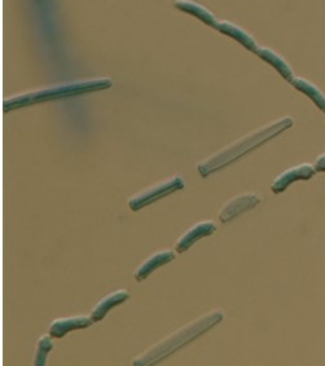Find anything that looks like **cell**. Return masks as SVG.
Wrapping results in <instances>:
<instances>
[{"instance_id":"1","label":"cell","mask_w":325,"mask_h":366,"mask_svg":"<svg viewBox=\"0 0 325 366\" xmlns=\"http://www.w3.org/2000/svg\"><path fill=\"white\" fill-rule=\"evenodd\" d=\"M292 125H293V121L290 118H284V119L276 121L268 126L263 127L262 130H258L250 135L244 137L242 140L233 143L231 145L221 149L218 153L213 154L211 157L202 161L201 163L197 165L199 175L202 178H208L209 175L217 172L218 170L231 165L232 162H235L236 159L242 157L248 152L262 145L263 143L268 141L270 139H273L277 134L283 132Z\"/></svg>"},{"instance_id":"2","label":"cell","mask_w":325,"mask_h":366,"mask_svg":"<svg viewBox=\"0 0 325 366\" xmlns=\"http://www.w3.org/2000/svg\"><path fill=\"white\" fill-rule=\"evenodd\" d=\"M113 85V81L110 78H91V79H79L72 81L66 83L56 84L42 90H35L25 94H16L3 101L4 112L14 110L29 105L39 104L51 100L68 99L79 94H90L96 91L108 90Z\"/></svg>"},{"instance_id":"3","label":"cell","mask_w":325,"mask_h":366,"mask_svg":"<svg viewBox=\"0 0 325 366\" xmlns=\"http://www.w3.org/2000/svg\"><path fill=\"white\" fill-rule=\"evenodd\" d=\"M223 318H224V312L221 309H215L210 314H204L199 320L181 327L174 334L159 342L158 345L149 348L143 355L137 357L132 361V364L137 366L155 365L156 363L165 360L168 356L173 355L181 347L188 345L192 340L199 338V335L206 333L215 325L219 324Z\"/></svg>"},{"instance_id":"4","label":"cell","mask_w":325,"mask_h":366,"mask_svg":"<svg viewBox=\"0 0 325 366\" xmlns=\"http://www.w3.org/2000/svg\"><path fill=\"white\" fill-rule=\"evenodd\" d=\"M184 188H186L184 179L180 175L174 176L132 196L128 201V207L131 211H139V210L144 209L148 205L156 202L158 199H164L166 196H170L171 193Z\"/></svg>"},{"instance_id":"5","label":"cell","mask_w":325,"mask_h":366,"mask_svg":"<svg viewBox=\"0 0 325 366\" xmlns=\"http://www.w3.org/2000/svg\"><path fill=\"white\" fill-rule=\"evenodd\" d=\"M316 172H317L316 168L311 163H302V165L288 168L286 171L282 172L277 178L273 180L271 190L275 194L283 193L284 190L289 188L290 184H293L298 180H310L314 178Z\"/></svg>"},{"instance_id":"6","label":"cell","mask_w":325,"mask_h":366,"mask_svg":"<svg viewBox=\"0 0 325 366\" xmlns=\"http://www.w3.org/2000/svg\"><path fill=\"white\" fill-rule=\"evenodd\" d=\"M259 203H261V197L255 193H244L240 196H236L223 206L219 212V219L224 224L230 223L236 216L242 215V212L255 207Z\"/></svg>"},{"instance_id":"7","label":"cell","mask_w":325,"mask_h":366,"mask_svg":"<svg viewBox=\"0 0 325 366\" xmlns=\"http://www.w3.org/2000/svg\"><path fill=\"white\" fill-rule=\"evenodd\" d=\"M215 230H217V225L214 221H211V220L201 221L199 224L193 225L190 230H187L180 237V240L175 245V252H179V254L187 252L197 241L204 238V237L211 236Z\"/></svg>"},{"instance_id":"8","label":"cell","mask_w":325,"mask_h":366,"mask_svg":"<svg viewBox=\"0 0 325 366\" xmlns=\"http://www.w3.org/2000/svg\"><path fill=\"white\" fill-rule=\"evenodd\" d=\"M92 324H94V321L91 320V317H86V316L57 318L50 325L48 334L51 335L52 338H63V335H66L70 332L87 329Z\"/></svg>"},{"instance_id":"9","label":"cell","mask_w":325,"mask_h":366,"mask_svg":"<svg viewBox=\"0 0 325 366\" xmlns=\"http://www.w3.org/2000/svg\"><path fill=\"white\" fill-rule=\"evenodd\" d=\"M175 252L173 250H164V252H157L155 255H152L150 258H148L146 262L141 263L137 267V271L134 273V277L137 283H141L144 280H147L148 277L157 271L158 268L166 265L168 263L173 262L175 259Z\"/></svg>"},{"instance_id":"10","label":"cell","mask_w":325,"mask_h":366,"mask_svg":"<svg viewBox=\"0 0 325 366\" xmlns=\"http://www.w3.org/2000/svg\"><path fill=\"white\" fill-rule=\"evenodd\" d=\"M130 296L131 295L127 290H117L115 293L106 295L92 308L91 314H90L91 320L94 323L101 321L105 316L110 312V309H113L115 307L119 305V304H124L127 302L130 299Z\"/></svg>"},{"instance_id":"11","label":"cell","mask_w":325,"mask_h":366,"mask_svg":"<svg viewBox=\"0 0 325 366\" xmlns=\"http://www.w3.org/2000/svg\"><path fill=\"white\" fill-rule=\"evenodd\" d=\"M215 29L223 32L224 35L231 37L235 41L242 43L245 48H248V50L252 51V52H255L257 48H258V43H257V41L253 38L252 35H250L249 32H245V30H244L242 28H240V26L232 23V22L219 21Z\"/></svg>"},{"instance_id":"12","label":"cell","mask_w":325,"mask_h":366,"mask_svg":"<svg viewBox=\"0 0 325 366\" xmlns=\"http://www.w3.org/2000/svg\"><path fill=\"white\" fill-rule=\"evenodd\" d=\"M255 53L264 60L266 63H270L271 66H273L279 74L283 77L284 79H286L288 82H292L294 78L293 70L292 68L289 66V63L285 61V59L282 57L279 53L275 52L271 48H267V47H258Z\"/></svg>"},{"instance_id":"13","label":"cell","mask_w":325,"mask_h":366,"mask_svg":"<svg viewBox=\"0 0 325 366\" xmlns=\"http://www.w3.org/2000/svg\"><path fill=\"white\" fill-rule=\"evenodd\" d=\"M174 6L180 11L186 12V13L197 17L201 21L209 25L211 28H217V25L219 22L208 8H205L204 6H201L193 0H175Z\"/></svg>"},{"instance_id":"14","label":"cell","mask_w":325,"mask_h":366,"mask_svg":"<svg viewBox=\"0 0 325 366\" xmlns=\"http://www.w3.org/2000/svg\"><path fill=\"white\" fill-rule=\"evenodd\" d=\"M290 83H292L294 88H297L298 91H301L302 94H306L308 99H311L320 110L325 112V94L313 82L307 81L306 78L294 77L293 81Z\"/></svg>"},{"instance_id":"15","label":"cell","mask_w":325,"mask_h":366,"mask_svg":"<svg viewBox=\"0 0 325 366\" xmlns=\"http://www.w3.org/2000/svg\"><path fill=\"white\" fill-rule=\"evenodd\" d=\"M53 349V343L51 340V335H43L38 340L35 357H34V365H46L48 354Z\"/></svg>"},{"instance_id":"16","label":"cell","mask_w":325,"mask_h":366,"mask_svg":"<svg viewBox=\"0 0 325 366\" xmlns=\"http://www.w3.org/2000/svg\"><path fill=\"white\" fill-rule=\"evenodd\" d=\"M314 166L317 172H325V152L316 158Z\"/></svg>"}]
</instances>
